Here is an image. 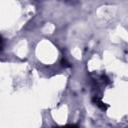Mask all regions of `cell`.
I'll list each match as a JSON object with an SVG mask.
<instances>
[{
  "instance_id": "6da1fadb",
  "label": "cell",
  "mask_w": 128,
  "mask_h": 128,
  "mask_svg": "<svg viewBox=\"0 0 128 128\" xmlns=\"http://www.w3.org/2000/svg\"><path fill=\"white\" fill-rule=\"evenodd\" d=\"M95 100V103L97 104V106H99L101 109H106V108H108V105H105V103H103L101 100H99V99H94Z\"/></svg>"
},
{
  "instance_id": "7a4b0ae2",
  "label": "cell",
  "mask_w": 128,
  "mask_h": 128,
  "mask_svg": "<svg viewBox=\"0 0 128 128\" xmlns=\"http://www.w3.org/2000/svg\"><path fill=\"white\" fill-rule=\"evenodd\" d=\"M62 128H78V127L76 125H66V126H64Z\"/></svg>"
},
{
  "instance_id": "3957f363",
  "label": "cell",
  "mask_w": 128,
  "mask_h": 128,
  "mask_svg": "<svg viewBox=\"0 0 128 128\" xmlns=\"http://www.w3.org/2000/svg\"><path fill=\"white\" fill-rule=\"evenodd\" d=\"M1 47H2V40H1V38H0V49H1Z\"/></svg>"
}]
</instances>
